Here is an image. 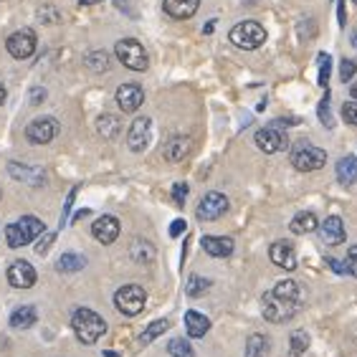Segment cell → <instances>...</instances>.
<instances>
[{
	"mask_svg": "<svg viewBox=\"0 0 357 357\" xmlns=\"http://www.w3.org/2000/svg\"><path fill=\"white\" fill-rule=\"evenodd\" d=\"M350 94H352V99H357V86H352V89H350Z\"/></svg>",
	"mask_w": 357,
	"mask_h": 357,
	"instance_id": "681fc988",
	"label": "cell"
},
{
	"mask_svg": "<svg viewBox=\"0 0 357 357\" xmlns=\"http://www.w3.org/2000/svg\"><path fill=\"white\" fill-rule=\"evenodd\" d=\"M337 180L342 183L344 188H350L357 183V158L355 155H347L337 162Z\"/></svg>",
	"mask_w": 357,
	"mask_h": 357,
	"instance_id": "7402d4cb",
	"label": "cell"
},
{
	"mask_svg": "<svg viewBox=\"0 0 357 357\" xmlns=\"http://www.w3.org/2000/svg\"><path fill=\"white\" fill-rule=\"evenodd\" d=\"M228 38L234 46L243 48V51H254V48H261L264 41H266V28L256 21H243L231 28Z\"/></svg>",
	"mask_w": 357,
	"mask_h": 357,
	"instance_id": "5b68a950",
	"label": "cell"
},
{
	"mask_svg": "<svg viewBox=\"0 0 357 357\" xmlns=\"http://www.w3.org/2000/svg\"><path fill=\"white\" fill-rule=\"evenodd\" d=\"M355 3H357V0H355Z\"/></svg>",
	"mask_w": 357,
	"mask_h": 357,
	"instance_id": "816d5d0a",
	"label": "cell"
},
{
	"mask_svg": "<svg viewBox=\"0 0 357 357\" xmlns=\"http://www.w3.org/2000/svg\"><path fill=\"white\" fill-rule=\"evenodd\" d=\"M274 291H276V294L287 296V299H291V302H296V304L304 302V289L299 287L296 282H291V279H284V282H279L274 287Z\"/></svg>",
	"mask_w": 357,
	"mask_h": 357,
	"instance_id": "83f0119b",
	"label": "cell"
},
{
	"mask_svg": "<svg viewBox=\"0 0 357 357\" xmlns=\"http://www.w3.org/2000/svg\"><path fill=\"white\" fill-rule=\"evenodd\" d=\"M268 259H271L279 268H284V271H294L296 268V251L289 241H276V243H271V248H268Z\"/></svg>",
	"mask_w": 357,
	"mask_h": 357,
	"instance_id": "e0dca14e",
	"label": "cell"
},
{
	"mask_svg": "<svg viewBox=\"0 0 357 357\" xmlns=\"http://www.w3.org/2000/svg\"><path fill=\"white\" fill-rule=\"evenodd\" d=\"M317 215L310 213V211H302V213H296L294 218H291V223H289V228H291V234L296 236H304V234H312V231H317Z\"/></svg>",
	"mask_w": 357,
	"mask_h": 357,
	"instance_id": "603a6c76",
	"label": "cell"
},
{
	"mask_svg": "<svg viewBox=\"0 0 357 357\" xmlns=\"http://www.w3.org/2000/svg\"><path fill=\"white\" fill-rule=\"evenodd\" d=\"M54 238H56V234H48L46 238H43L41 243H38V246H36V254H41V256L46 254L48 248H51V243H54Z\"/></svg>",
	"mask_w": 357,
	"mask_h": 357,
	"instance_id": "b9f144b4",
	"label": "cell"
},
{
	"mask_svg": "<svg viewBox=\"0 0 357 357\" xmlns=\"http://www.w3.org/2000/svg\"><path fill=\"white\" fill-rule=\"evenodd\" d=\"M347 271L357 279V246H352L347 251Z\"/></svg>",
	"mask_w": 357,
	"mask_h": 357,
	"instance_id": "60d3db41",
	"label": "cell"
},
{
	"mask_svg": "<svg viewBox=\"0 0 357 357\" xmlns=\"http://www.w3.org/2000/svg\"><path fill=\"white\" fill-rule=\"evenodd\" d=\"M200 8V0H165L162 3V10H165L170 18L175 21H188L192 15L198 13Z\"/></svg>",
	"mask_w": 357,
	"mask_h": 357,
	"instance_id": "ac0fdd59",
	"label": "cell"
},
{
	"mask_svg": "<svg viewBox=\"0 0 357 357\" xmlns=\"http://www.w3.org/2000/svg\"><path fill=\"white\" fill-rule=\"evenodd\" d=\"M43 220L36 218V215H23L18 223H10L6 228V238H8V246L10 248H21L28 246L31 241H36L38 236L43 234Z\"/></svg>",
	"mask_w": 357,
	"mask_h": 357,
	"instance_id": "3957f363",
	"label": "cell"
},
{
	"mask_svg": "<svg viewBox=\"0 0 357 357\" xmlns=\"http://www.w3.org/2000/svg\"><path fill=\"white\" fill-rule=\"evenodd\" d=\"M183 231H185V220L178 218V220H175V223H172V226H170V236H172V238H175V236H180V234H183Z\"/></svg>",
	"mask_w": 357,
	"mask_h": 357,
	"instance_id": "ee69618b",
	"label": "cell"
},
{
	"mask_svg": "<svg viewBox=\"0 0 357 357\" xmlns=\"http://www.w3.org/2000/svg\"><path fill=\"white\" fill-rule=\"evenodd\" d=\"M162 155H165L167 162H180L190 155V137L188 135H175L165 142L162 147Z\"/></svg>",
	"mask_w": 357,
	"mask_h": 357,
	"instance_id": "ffe728a7",
	"label": "cell"
},
{
	"mask_svg": "<svg viewBox=\"0 0 357 357\" xmlns=\"http://www.w3.org/2000/svg\"><path fill=\"white\" fill-rule=\"evenodd\" d=\"M299 307L302 304L291 302V299H287V296L276 294L274 289L271 291H266V294L261 296V312H264V319L271 324H284L289 322L291 317L299 312Z\"/></svg>",
	"mask_w": 357,
	"mask_h": 357,
	"instance_id": "7a4b0ae2",
	"label": "cell"
},
{
	"mask_svg": "<svg viewBox=\"0 0 357 357\" xmlns=\"http://www.w3.org/2000/svg\"><path fill=\"white\" fill-rule=\"evenodd\" d=\"M289 160H291V167H294V170L312 172V170L324 167V162H327V152H324L322 147H314V144H310V142H296L294 147H291Z\"/></svg>",
	"mask_w": 357,
	"mask_h": 357,
	"instance_id": "277c9868",
	"label": "cell"
},
{
	"mask_svg": "<svg viewBox=\"0 0 357 357\" xmlns=\"http://www.w3.org/2000/svg\"><path fill=\"white\" fill-rule=\"evenodd\" d=\"M330 74H332L330 54H319V86H327V84H330Z\"/></svg>",
	"mask_w": 357,
	"mask_h": 357,
	"instance_id": "8d00e7d4",
	"label": "cell"
},
{
	"mask_svg": "<svg viewBox=\"0 0 357 357\" xmlns=\"http://www.w3.org/2000/svg\"><path fill=\"white\" fill-rule=\"evenodd\" d=\"M167 330H170V322H167V319H158V322H152L150 327L139 335V344H150L152 340H158V337L165 335Z\"/></svg>",
	"mask_w": 357,
	"mask_h": 357,
	"instance_id": "1f68e13d",
	"label": "cell"
},
{
	"mask_svg": "<svg viewBox=\"0 0 357 357\" xmlns=\"http://www.w3.org/2000/svg\"><path fill=\"white\" fill-rule=\"evenodd\" d=\"M36 279H38L36 268L28 261H23V259H18V261H13L10 266H8V284H10V287L31 289L36 284Z\"/></svg>",
	"mask_w": 357,
	"mask_h": 357,
	"instance_id": "7c38bea8",
	"label": "cell"
},
{
	"mask_svg": "<svg viewBox=\"0 0 357 357\" xmlns=\"http://www.w3.org/2000/svg\"><path fill=\"white\" fill-rule=\"evenodd\" d=\"M337 21H340V26H344V23H347V13H344V0H337Z\"/></svg>",
	"mask_w": 357,
	"mask_h": 357,
	"instance_id": "f6af8a7d",
	"label": "cell"
},
{
	"mask_svg": "<svg viewBox=\"0 0 357 357\" xmlns=\"http://www.w3.org/2000/svg\"><path fill=\"white\" fill-rule=\"evenodd\" d=\"M38 314H36L33 307H18V310L10 314V327L13 330H28V327H33Z\"/></svg>",
	"mask_w": 357,
	"mask_h": 357,
	"instance_id": "484cf974",
	"label": "cell"
},
{
	"mask_svg": "<svg viewBox=\"0 0 357 357\" xmlns=\"http://www.w3.org/2000/svg\"><path fill=\"white\" fill-rule=\"evenodd\" d=\"M355 74H357V61H355V59H342V63H340V79L347 84Z\"/></svg>",
	"mask_w": 357,
	"mask_h": 357,
	"instance_id": "74e56055",
	"label": "cell"
},
{
	"mask_svg": "<svg viewBox=\"0 0 357 357\" xmlns=\"http://www.w3.org/2000/svg\"><path fill=\"white\" fill-rule=\"evenodd\" d=\"M211 287H213V282H211V279H203V276H190V279H188V296L206 294Z\"/></svg>",
	"mask_w": 357,
	"mask_h": 357,
	"instance_id": "e575fe53",
	"label": "cell"
},
{
	"mask_svg": "<svg viewBox=\"0 0 357 357\" xmlns=\"http://www.w3.org/2000/svg\"><path fill=\"white\" fill-rule=\"evenodd\" d=\"M114 56L119 59L122 66L132 71H144L150 66V59H147V51L142 48V43L135 41V38H122L114 46Z\"/></svg>",
	"mask_w": 357,
	"mask_h": 357,
	"instance_id": "8992f818",
	"label": "cell"
},
{
	"mask_svg": "<svg viewBox=\"0 0 357 357\" xmlns=\"http://www.w3.org/2000/svg\"><path fill=\"white\" fill-rule=\"evenodd\" d=\"M289 344H291V355H304V352L310 350V335L304 330H296L294 335H291V340H289Z\"/></svg>",
	"mask_w": 357,
	"mask_h": 357,
	"instance_id": "d6a6232c",
	"label": "cell"
},
{
	"mask_svg": "<svg viewBox=\"0 0 357 357\" xmlns=\"http://www.w3.org/2000/svg\"><path fill=\"white\" fill-rule=\"evenodd\" d=\"M317 114H319V119H322V124L327 127V130H332V112H330V91H324V96L319 99V104H317Z\"/></svg>",
	"mask_w": 357,
	"mask_h": 357,
	"instance_id": "d590c367",
	"label": "cell"
},
{
	"mask_svg": "<svg viewBox=\"0 0 357 357\" xmlns=\"http://www.w3.org/2000/svg\"><path fill=\"white\" fill-rule=\"evenodd\" d=\"M59 135V122H56L54 117H38L33 119V122L28 124L26 130V137L28 142L33 144H48L51 139Z\"/></svg>",
	"mask_w": 357,
	"mask_h": 357,
	"instance_id": "8fae6325",
	"label": "cell"
},
{
	"mask_svg": "<svg viewBox=\"0 0 357 357\" xmlns=\"http://www.w3.org/2000/svg\"><path fill=\"white\" fill-rule=\"evenodd\" d=\"M71 327H74L76 340L82 344H94L96 340H102L104 332H107V322H104L94 310H86V307H79V310L74 312Z\"/></svg>",
	"mask_w": 357,
	"mask_h": 357,
	"instance_id": "6da1fadb",
	"label": "cell"
},
{
	"mask_svg": "<svg viewBox=\"0 0 357 357\" xmlns=\"http://www.w3.org/2000/svg\"><path fill=\"white\" fill-rule=\"evenodd\" d=\"M200 243H203V248H206V254L215 256V259H228L236 248L234 238H228V236H206Z\"/></svg>",
	"mask_w": 357,
	"mask_h": 357,
	"instance_id": "44dd1931",
	"label": "cell"
},
{
	"mask_svg": "<svg viewBox=\"0 0 357 357\" xmlns=\"http://www.w3.org/2000/svg\"><path fill=\"white\" fill-rule=\"evenodd\" d=\"M319 234H322L324 243H330V246H340V243H344V238H347V234H344V223L340 215L324 218L322 226H319Z\"/></svg>",
	"mask_w": 357,
	"mask_h": 357,
	"instance_id": "d6986e66",
	"label": "cell"
},
{
	"mask_svg": "<svg viewBox=\"0 0 357 357\" xmlns=\"http://www.w3.org/2000/svg\"><path fill=\"white\" fill-rule=\"evenodd\" d=\"M117 104L122 112L135 114V112L144 104V91L139 89L137 84H122V86L117 89Z\"/></svg>",
	"mask_w": 357,
	"mask_h": 357,
	"instance_id": "9a60e30c",
	"label": "cell"
},
{
	"mask_svg": "<svg viewBox=\"0 0 357 357\" xmlns=\"http://www.w3.org/2000/svg\"><path fill=\"white\" fill-rule=\"evenodd\" d=\"M119 220L114 218V215H102V218L94 220V226H91V234H94V238L99 241V243H104V246H109V243H114V241L119 238Z\"/></svg>",
	"mask_w": 357,
	"mask_h": 357,
	"instance_id": "2e32d148",
	"label": "cell"
},
{
	"mask_svg": "<svg viewBox=\"0 0 357 357\" xmlns=\"http://www.w3.org/2000/svg\"><path fill=\"white\" fill-rule=\"evenodd\" d=\"M84 266H86V259H84L82 254H63L61 259H59V264H56V268H59V271H63V274L82 271Z\"/></svg>",
	"mask_w": 357,
	"mask_h": 357,
	"instance_id": "f546056e",
	"label": "cell"
},
{
	"mask_svg": "<svg viewBox=\"0 0 357 357\" xmlns=\"http://www.w3.org/2000/svg\"><path fill=\"white\" fill-rule=\"evenodd\" d=\"M86 69L94 71V74H104V71H109L112 61H109V56L104 54V51H94V54L86 56Z\"/></svg>",
	"mask_w": 357,
	"mask_h": 357,
	"instance_id": "4dcf8cb0",
	"label": "cell"
},
{
	"mask_svg": "<svg viewBox=\"0 0 357 357\" xmlns=\"http://www.w3.org/2000/svg\"><path fill=\"white\" fill-rule=\"evenodd\" d=\"M228 208H231V203H228V198L223 192H206L203 200L198 203L195 215H198L200 220H218L220 215L228 213Z\"/></svg>",
	"mask_w": 357,
	"mask_h": 357,
	"instance_id": "30bf717a",
	"label": "cell"
},
{
	"mask_svg": "<svg viewBox=\"0 0 357 357\" xmlns=\"http://www.w3.org/2000/svg\"><path fill=\"white\" fill-rule=\"evenodd\" d=\"M144 302H147V294L137 284H127V287L117 289V294H114V304L124 317H137L144 310Z\"/></svg>",
	"mask_w": 357,
	"mask_h": 357,
	"instance_id": "52a82bcc",
	"label": "cell"
},
{
	"mask_svg": "<svg viewBox=\"0 0 357 357\" xmlns=\"http://www.w3.org/2000/svg\"><path fill=\"white\" fill-rule=\"evenodd\" d=\"M6 96H8L6 86H3V84H0V107H3V104H6Z\"/></svg>",
	"mask_w": 357,
	"mask_h": 357,
	"instance_id": "7dc6e473",
	"label": "cell"
},
{
	"mask_svg": "<svg viewBox=\"0 0 357 357\" xmlns=\"http://www.w3.org/2000/svg\"><path fill=\"white\" fill-rule=\"evenodd\" d=\"M122 130V124H119L117 117H112V114H102V117L96 119V132L102 135L104 139H114Z\"/></svg>",
	"mask_w": 357,
	"mask_h": 357,
	"instance_id": "4316f807",
	"label": "cell"
},
{
	"mask_svg": "<svg viewBox=\"0 0 357 357\" xmlns=\"http://www.w3.org/2000/svg\"><path fill=\"white\" fill-rule=\"evenodd\" d=\"M342 117H344V122H347V124L357 127V102L342 104Z\"/></svg>",
	"mask_w": 357,
	"mask_h": 357,
	"instance_id": "f35d334b",
	"label": "cell"
},
{
	"mask_svg": "<svg viewBox=\"0 0 357 357\" xmlns=\"http://www.w3.org/2000/svg\"><path fill=\"white\" fill-rule=\"evenodd\" d=\"M268 355V340L266 335L256 332L246 340V357H266Z\"/></svg>",
	"mask_w": 357,
	"mask_h": 357,
	"instance_id": "f1b7e54d",
	"label": "cell"
},
{
	"mask_svg": "<svg viewBox=\"0 0 357 357\" xmlns=\"http://www.w3.org/2000/svg\"><path fill=\"white\" fill-rule=\"evenodd\" d=\"M8 172H10V178L18 180V183H28V185H36V188L46 185V180H48L43 167L21 165V162H10V165H8Z\"/></svg>",
	"mask_w": 357,
	"mask_h": 357,
	"instance_id": "5bb4252c",
	"label": "cell"
},
{
	"mask_svg": "<svg viewBox=\"0 0 357 357\" xmlns=\"http://www.w3.org/2000/svg\"><path fill=\"white\" fill-rule=\"evenodd\" d=\"M152 135V119L150 117H137L130 124V135H127V144L132 152H142L150 144Z\"/></svg>",
	"mask_w": 357,
	"mask_h": 357,
	"instance_id": "4fadbf2b",
	"label": "cell"
},
{
	"mask_svg": "<svg viewBox=\"0 0 357 357\" xmlns=\"http://www.w3.org/2000/svg\"><path fill=\"white\" fill-rule=\"evenodd\" d=\"M185 327L190 337H206L208 330H211V319L206 314H200V312H188Z\"/></svg>",
	"mask_w": 357,
	"mask_h": 357,
	"instance_id": "d4e9b609",
	"label": "cell"
},
{
	"mask_svg": "<svg viewBox=\"0 0 357 357\" xmlns=\"http://www.w3.org/2000/svg\"><path fill=\"white\" fill-rule=\"evenodd\" d=\"M350 43L357 48V26H355V31H352V33H350Z\"/></svg>",
	"mask_w": 357,
	"mask_h": 357,
	"instance_id": "c3c4849f",
	"label": "cell"
},
{
	"mask_svg": "<svg viewBox=\"0 0 357 357\" xmlns=\"http://www.w3.org/2000/svg\"><path fill=\"white\" fill-rule=\"evenodd\" d=\"M89 3H99V0H82V6H89Z\"/></svg>",
	"mask_w": 357,
	"mask_h": 357,
	"instance_id": "f907efd6",
	"label": "cell"
},
{
	"mask_svg": "<svg viewBox=\"0 0 357 357\" xmlns=\"http://www.w3.org/2000/svg\"><path fill=\"white\" fill-rule=\"evenodd\" d=\"M8 46V54L18 59V61H26L31 56L36 54V48H38V38H36V31L31 28H23V31H15L10 38L6 41Z\"/></svg>",
	"mask_w": 357,
	"mask_h": 357,
	"instance_id": "9c48e42d",
	"label": "cell"
},
{
	"mask_svg": "<svg viewBox=\"0 0 357 357\" xmlns=\"http://www.w3.org/2000/svg\"><path fill=\"white\" fill-rule=\"evenodd\" d=\"M130 256L137 264H152L155 261V246L147 238H135L130 246Z\"/></svg>",
	"mask_w": 357,
	"mask_h": 357,
	"instance_id": "cb8c5ba5",
	"label": "cell"
},
{
	"mask_svg": "<svg viewBox=\"0 0 357 357\" xmlns=\"http://www.w3.org/2000/svg\"><path fill=\"white\" fill-rule=\"evenodd\" d=\"M167 350H170L172 357H195V350L190 347V342H188V340H180V337L170 340Z\"/></svg>",
	"mask_w": 357,
	"mask_h": 357,
	"instance_id": "836d02e7",
	"label": "cell"
},
{
	"mask_svg": "<svg viewBox=\"0 0 357 357\" xmlns=\"http://www.w3.org/2000/svg\"><path fill=\"white\" fill-rule=\"evenodd\" d=\"M43 96H46V91H43V89H33V91H31V102H33V104H41Z\"/></svg>",
	"mask_w": 357,
	"mask_h": 357,
	"instance_id": "bcb514c9",
	"label": "cell"
},
{
	"mask_svg": "<svg viewBox=\"0 0 357 357\" xmlns=\"http://www.w3.org/2000/svg\"><path fill=\"white\" fill-rule=\"evenodd\" d=\"M172 198L178 206H185V198H188V185L185 183H178V185L172 188Z\"/></svg>",
	"mask_w": 357,
	"mask_h": 357,
	"instance_id": "ab89813d",
	"label": "cell"
},
{
	"mask_svg": "<svg viewBox=\"0 0 357 357\" xmlns=\"http://www.w3.org/2000/svg\"><path fill=\"white\" fill-rule=\"evenodd\" d=\"M327 264H330L332 266V271H335V274H350V271H347V261H337V259H327Z\"/></svg>",
	"mask_w": 357,
	"mask_h": 357,
	"instance_id": "7bdbcfd3",
	"label": "cell"
},
{
	"mask_svg": "<svg viewBox=\"0 0 357 357\" xmlns=\"http://www.w3.org/2000/svg\"><path fill=\"white\" fill-rule=\"evenodd\" d=\"M256 144H259V150L266 152V155H274V152H282L289 147V137L287 132H284V122H271L268 127L256 132Z\"/></svg>",
	"mask_w": 357,
	"mask_h": 357,
	"instance_id": "ba28073f",
	"label": "cell"
}]
</instances>
